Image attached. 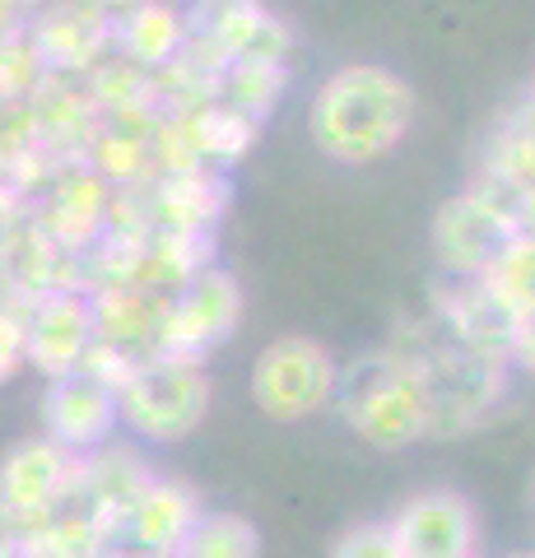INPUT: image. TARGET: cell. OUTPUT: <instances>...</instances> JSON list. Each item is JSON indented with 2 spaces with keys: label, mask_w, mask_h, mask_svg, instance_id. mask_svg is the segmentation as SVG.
Returning a JSON list of instances; mask_svg holds the SVG:
<instances>
[{
  "label": "cell",
  "mask_w": 535,
  "mask_h": 558,
  "mask_svg": "<svg viewBox=\"0 0 535 558\" xmlns=\"http://www.w3.org/2000/svg\"><path fill=\"white\" fill-rule=\"evenodd\" d=\"M414 126V89L387 65L354 61L340 65L307 108L313 145L331 163L364 168L401 145Z\"/></svg>",
  "instance_id": "1"
},
{
  "label": "cell",
  "mask_w": 535,
  "mask_h": 558,
  "mask_svg": "<svg viewBox=\"0 0 535 558\" xmlns=\"http://www.w3.org/2000/svg\"><path fill=\"white\" fill-rule=\"evenodd\" d=\"M336 400L358 438L382 451L434 438V391L414 349H387L354 363L350 373H340Z\"/></svg>",
  "instance_id": "2"
},
{
  "label": "cell",
  "mask_w": 535,
  "mask_h": 558,
  "mask_svg": "<svg viewBox=\"0 0 535 558\" xmlns=\"http://www.w3.org/2000/svg\"><path fill=\"white\" fill-rule=\"evenodd\" d=\"M205 414H210V377L192 354L149 349L117 387V418L141 442H182L205 424Z\"/></svg>",
  "instance_id": "3"
},
{
  "label": "cell",
  "mask_w": 535,
  "mask_h": 558,
  "mask_svg": "<svg viewBox=\"0 0 535 558\" xmlns=\"http://www.w3.org/2000/svg\"><path fill=\"white\" fill-rule=\"evenodd\" d=\"M424 363L428 391H434V438H452L479 424L508 391V359L465 344L438 322V340L405 344Z\"/></svg>",
  "instance_id": "4"
},
{
  "label": "cell",
  "mask_w": 535,
  "mask_h": 558,
  "mask_svg": "<svg viewBox=\"0 0 535 558\" xmlns=\"http://www.w3.org/2000/svg\"><path fill=\"white\" fill-rule=\"evenodd\" d=\"M340 368L326 344L307 336L270 340L252 363V400L275 424H303L336 405Z\"/></svg>",
  "instance_id": "5"
},
{
  "label": "cell",
  "mask_w": 535,
  "mask_h": 558,
  "mask_svg": "<svg viewBox=\"0 0 535 558\" xmlns=\"http://www.w3.org/2000/svg\"><path fill=\"white\" fill-rule=\"evenodd\" d=\"M516 233V196L489 172L452 196L434 219V256L452 279H475Z\"/></svg>",
  "instance_id": "6"
},
{
  "label": "cell",
  "mask_w": 535,
  "mask_h": 558,
  "mask_svg": "<svg viewBox=\"0 0 535 558\" xmlns=\"http://www.w3.org/2000/svg\"><path fill=\"white\" fill-rule=\"evenodd\" d=\"M75 451L51 438H28L0 461V554L20 549V535L61 508L75 475Z\"/></svg>",
  "instance_id": "7"
},
{
  "label": "cell",
  "mask_w": 535,
  "mask_h": 558,
  "mask_svg": "<svg viewBox=\"0 0 535 558\" xmlns=\"http://www.w3.org/2000/svg\"><path fill=\"white\" fill-rule=\"evenodd\" d=\"M238 317H243L238 279L219 266H200L182 289L168 293L163 317H159V349L205 359V349H215L233 336Z\"/></svg>",
  "instance_id": "8"
},
{
  "label": "cell",
  "mask_w": 535,
  "mask_h": 558,
  "mask_svg": "<svg viewBox=\"0 0 535 558\" xmlns=\"http://www.w3.org/2000/svg\"><path fill=\"white\" fill-rule=\"evenodd\" d=\"M108 201H112V186L102 182L89 163H61L24 201V215L38 223L51 242H61L65 252H89L102 238Z\"/></svg>",
  "instance_id": "9"
},
{
  "label": "cell",
  "mask_w": 535,
  "mask_h": 558,
  "mask_svg": "<svg viewBox=\"0 0 535 558\" xmlns=\"http://www.w3.org/2000/svg\"><path fill=\"white\" fill-rule=\"evenodd\" d=\"M94 340V307L84 289H51L24 303V363L47 381L80 368Z\"/></svg>",
  "instance_id": "10"
},
{
  "label": "cell",
  "mask_w": 535,
  "mask_h": 558,
  "mask_svg": "<svg viewBox=\"0 0 535 558\" xmlns=\"http://www.w3.org/2000/svg\"><path fill=\"white\" fill-rule=\"evenodd\" d=\"M42 428L51 442L84 457V451L112 442V433L122 428V418H117V391L108 381L89 377L84 368L51 377L42 396Z\"/></svg>",
  "instance_id": "11"
},
{
  "label": "cell",
  "mask_w": 535,
  "mask_h": 558,
  "mask_svg": "<svg viewBox=\"0 0 535 558\" xmlns=\"http://www.w3.org/2000/svg\"><path fill=\"white\" fill-rule=\"evenodd\" d=\"M396 554L401 558H471L479 554V517L452 488L414 494L391 517Z\"/></svg>",
  "instance_id": "12"
},
{
  "label": "cell",
  "mask_w": 535,
  "mask_h": 558,
  "mask_svg": "<svg viewBox=\"0 0 535 558\" xmlns=\"http://www.w3.org/2000/svg\"><path fill=\"white\" fill-rule=\"evenodd\" d=\"M200 512H205V502L196 498L192 484L149 475V484L126 508L122 535L117 539H126L131 549H145V554H182L186 535H192Z\"/></svg>",
  "instance_id": "13"
},
{
  "label": "cell",
  "mask_w": 535,
  "mask_h": 558,
  "mask_svg": "<svg viewBox=\"0 0 535 558\" xmlns=\"http://www.w3.org/2000/svg\"><path fill=\"white\" fill-rule=\"evenodd\" d=\"M145 201H149L154 229L210 233L223 215V201H229V182H223V168L159 172V178L145 182Z\"/></svg>",
  "instance_id": "14"
},
{
  "label": "cell",
  "mask_w": 535,
  "mask_h": 558,
  "mask_svg": "<svg viewBox=\"0 0 535 558\" xmlns=\"http://www.w3.org/2000/svg\"><path fill=\"white\" fill-rule=\"evenodd\" d=\"M163 293L135 289V284H98L89 289L94 307V340L122 349V354L141 359L159 349V317H163Z\"/></svg>",
  "instance_id": "15"
},
{
  "label": "cell",
  "mask_w": 535,
  "mask_h": 558,
  "mask_svg": "<svg viewBox=\"0 0 535 558\" xmlns=\"http://www.w3.org/2000/svg\"><path fill=\"white\" fill-rule=\"evenodd\" d=\"M112 545H117L112 531L102 526L89 508L61 498V508L51 512L42 526L20 535V549L14 554H24V558H94V554H108Z\"/></svg>",
  "instance_id": "16"
},
{
  "label": "cell",
  "mask_w": 535,
  "mask_h": 558,
  "mask_svg": "<svg viewBox=\"0 0 535 558\" xmlns=\"http://www.w3.org/2000/svg\"><path fill=\"white\" fill-rule=\"evenodd\" d=\"M475 279L512 326L531 322L535 317V233L516 229Z\"/></svg>",
  "instance_id": "17"
},
{
  "label": "cell",
  "mask_w": 535,
  "mask_h": 558,
  "mask_svg": "<svg viewBox=\"0 0 535 558\" xmlns=\"http://www.w3.org/2000/svg\"><path fill=\"white\" fill-rule=\"evenodd\" d=\"M182 38H186V14L182 10L163 5V0H141V5L117 24L112 47L135 65L159 70L182 51Z\"/></svg>",
  "instance_id": "18"
},
{
  "label": "cell",
  "mask_w": 535,
  "mask_h": 558,
  "mask_svg": "<svg viewBox=\"0 0 535 558\" xmlns=\"http://www.w3.org/2000/svg\"><path fill=\"white\" fill-rule=\"evenodd\" d=\"M262 549V535L238 512H200L192 535H186V558H252Z\"/></svg>",
  "instance_id": "19"
},
{
  "label": "cell",
  "mask_w": 535,
  "mask_h": 558,
  "mask_svg": "<svg viewBox=\"0 0 535 558\" xmlns=\"http://www.w3.org/2000/svg\"><path fill=\"white\" fill-rule=\"evenodd\" d=\"M24 368V299L0 293V387Z\"/></svg>",
  "instance_id": "20"
},
{
  "label": "cell",
  "mask_w": 535,
  "mask_h": 558,
  "mask_svg": "<svg viewBox=\"0 0 535 558\" xmlns=\"http://www.w3.org/2000/svg\"><path fill=\"white\" fill-rule=\"evenodd\" d=\"M331 554H340V558H401V554H396L391 521H368V526H354L344 539H336Z\"/></svg>",
  "instance_id": "21"
},
{
  "label": "cell",
  "mask_w": 535,
  "mask_h": 558,
  "mask_svg": "<svg viewBox=\"0 0 535 558\" xmlns=\"http://www.w3.org/2000/svg\"><path fill=\"white\" fill-rule=\"evenodd\" d=\"M508 363H522L526 373H535V317L512 326V344H508Z\"/></svg>",
  "instance_id": "22"
},
{
  "label": "cell",
  "mask_w": 535,
  "mask_h": 558,
  "mask_svg": "<svg viewBox=\"0 0 535 558\" xmlns=\"http://www.w3.org/2000/svg\"><path fill=\"white\" fill-rule=\"evenodd\" d=\"M24 20H28V0H0V38L24 33Z\"/></svg>",
  "instance_id": "23"
},
{
  "label": "cell",
  "mask_w": 535,
  "mask_h": 558,
  "mask_svg": "<svg viewBox=\"0 0 535 558\" xmlns=\"http://www.w3.org/2000/svg\"><path fill=\"white\" fill-rule=\"evenodd\" d=\"M531 508H535V494H531Z\"/></svg>",
  "instance_id": "24"
},
{
  "label": "cell",
  "mask_w": 535,
  "mask_h": 558,
  "mask_svg": "<svg viewBox=\"0 0 535 558\" xmlns=\"http://www.w3.org/2000/svg\"><path fill=\"white\" fill-rule=\"evenodd\" d=\"M531 108H535V94H531Z\"/></svg>",
  "instance_id": "25"
}]
</instances>
